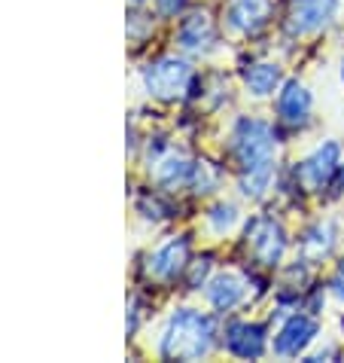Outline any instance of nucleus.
Here are the masks:
<instances>
[{
	"label": "nucleus",
	"mask_w": 344,
	"mask_h": 363,
	"mask_svg": "<svg viewBox=\"0 0 344 363\" xmlns=\"http://www.w3.org/2000/svg\"><path fill=\"white\" fill-rule=\"evenodd\" d=\"M247 250L262 266H277L287 250V232L275 217H253L247 223Z\"/></svg>",
	"instance_id": "39448f33"
},
{
	"label": "nucleus",
	"mask_w": 344,
	"mask_h": 363,
	"mask_svg": "<svg viewBox=\"0 0 344 363\" xmlns=\"http://www.w3.org/2000/svg\"><path fill=\"white\" fill-rule=\"evenodd\" d=\"M275 0H229L226 22L238 34H256L268 25Z\"/></svg>",
	"instance_id": "1a4fd4ad"
},
{
	"label": "nucleus",
	"mask_w": 344,
	"mask_h": 363,
	"mask_svg": "<svg viewBox=\"0 0 344 363\" xmlns=\"http://www.w3.org/2000/svg\"><path fill=\"white\" fill-rule=\"evenodd\" d=\"M341 83H344V62H341Z\"/></svg>",
	"instance_id": "5701e85b"
},
{
	"label": "nucleus",
	"mask_w": 344,
	"mask_h": 363,
	"mask_svg": "<svg viewBox=\"0 0 344 363\" xmlns=\"http://www.w3.org/2000/svg\"><path fill=\"white\" fill-rule=\"evenodd\" d=\"M231 156L241 165V171L250 168H262V165H275V153H277V135L275 128L262 119H238L235 132H231Z\"/></svg>",
	"instance_id": "f03ea898"
},
{
	"label": "nucleus",
	"mask_w": 344,
	"mask_h": 363,
	"mask_svg": "<svg viewBox=\"0 0 344 363\" xmlns=\"http://www.w3.org/2000/svg\"><path fill=\"white\" fill-rule=\"evenodd\" d=\"M271 177H275V165H262V168L241 171V193L250 196V199L265 196V189L271 186Z\"/></svg>",
	"instance_id": "f3484780"
},
{
	"label": "nucleus",
	"mask_w": 344,
	"mask_h": 363,
	"mask_svg": "<svg viewBox=\"0 0 344 363\" xmlns=\"http://www.w3.org/2000/svg\"><path fill=\"white\" fill-rule=\"evenodd\" d=\"M329 287H332V296H336V299H341V302H344V259L338 263L336 275H332V281H329Z\"/></svg>",
	"instance_id": "aec40b11"
},
{
	"label": "nucleus",
	"mask_w": 344,
	"mask_h": 363,
	"mask_svg": "<svg viewBox=\"0 0 344 363\" xmlns=\"http://www.w3.org/2000/svg\"><path fill=\"white\" fill-rule=\"evenodd\" d=\"M311 107H314V101H311V92L305 86L296 83V79L283 83L280 95H277V116H280V123L296 125V128L305 125L311 119Z\"/></svg>",
	"instance_id": "9b49d317"
},
{
	"label": "nucleus",
	"mask_w": 344,
	"mask_h": 363,
	"mask_svg": "<svg viewBox=\"0 0 344 363\" xmlns=\"http://www.w3.org/2000/svg\"><path fill=\"white\" fill-rule=\"evenodd\" d=\"M207 220L217 232H226V229H231L238 223V211H235V205H217V208H210Z\"/></svg>",
	"instance_id": "6ab92c4d"
},
{
	"label": "nucleus",
	"mask_w": 344,
	"mask_h": 363,
	"mask_svg": "<svg viewBox=\"0 0 344 363\" xmlns=\"http://www.w3.org/2000/svg\"><path fill=\"white\" fill-rule=\"evenodd\" d=\"M189 83H192V67H189V62H183V58H177V55L159 58L156 65L144 67V89H147V95H153V98L174 101L186 92Z\"/></svg>",
	"instance_id": "7ed1b4c3"
},
{
	"label": "nucleus",
	"mask_w": 344,
	"mask_h": 363,
	"mask_svg": "<svg viewBox=\"0 0 344 363\" xmlns=\"http://www.w3.org/2000/svg\"><path fill=\"white\" fill-rule=\"evenodd\" d=\"M226 351L241 360H256L265 354V327L247 324V320H231L226 327Z\"/></svg>",
	"instance_id": "9d476101"
},
{
	"label": "nucleus",
	"mask_w": 344,
	"mask_h": 363,
	"mask_svg": "<svg viewBox=\"0 0 344 363\" xmlns=\"http://www.w3.org/2000/svg\"><path fill=\"white\" fill-rule=\"evenodd\" d=\"M341 327H344V320H341Z\"/></svg>",
	"instance_id": "393cba45"
},
{
	"label": "nucleus",
	"mask_w": 344,
	"mask_h": 363,
	"mask_svg": "<svg viewBox=\"0 0 344 363\" xmlns=\"http://www.w3.org/2000/svg\"><path fill=\"white\" fill-rule=\"evenodd\" d=\"M186 266H189V238L177 235V238L165 241L159 250L149 254L147 272L153 278H159V281H174Z\"/></svg>",
	"instance_id": "6e6552de"
},
{
	"label": "nucleus",
	"mask_w": 344,
	"mask_h": 363,
	"mask_svg": "<svg viewBox=\"0 0 344 363\" xmlns=\"http://www.w3.org/2000/svg\"><path fill=\"white\" fill-rule=\"evenodd\" d=\"M131 4H144V0H131Z\"/></svg>",
	"instance_id": "b1692460"
},
{
	"label": "nucleus",
	"mask_w": 344,
	"mask_h": 363,
	"mask_svg": "<svg viewBox=\"0 0 344 363\" xmlns=\"http://www.w3.org/2000/svg\"><path fill=\"white\" fill-rule=\"evenodd\" d=\"M177 40H180V46L183 49H189V52H207V49L214 46V40H217L210 16L207 13L186 16L183 25H180V31H177Z\"/></svg>",
	"instance_id": "f8f14e48"
},
{
	"label": "nucleus",
	"mask_w": 344,
	"mask_h": 363,
	"mask_svg": "<svg viewBox=\"0 0 344 363\" xmlns=\"http://www.w3.org/2000/svg\"><path fill=\"white\" fill-rule=\"evenodd\" d=\"M338 13V0H292L287 16V31L292 37H308L323 31Z\"/></svg>",
	"instance_id": "423d86ee"
},
{
	"label": "nucleus",
	"mask_w": 344,
	"mask_h": 363,
	"mask_svg": "<svg viewBox=\"0 0 344 363\" xmlns=\"http://www.w3.org/2000/svg\"><path fill=\"white\" fill-rule=\"evenodd\" d=\"M207 269H210V263L205 259V266H195V272H192V287H198V281L205 284V275H207Z\"/></svg>",
	"instance_id": "4be33fe9"
},
{
	"label": "nucleus",
	"mask_w": 344,
	"mask_h": 363,
	"mask_svg": "<svg viewBox=\"0 0 344 363\" xmlns=\"http://www.w3.org/2000/svg\"><path fill=\"white\" fill-rule=\"evenodd\" d=\"M217 180L219 174L214 168H210L207 162H198V165H192V174H189V184L192 189L201 196V193H210V189H217Z\"/></svg>",
	"instance_id": "a211bd4d"
},
{
	"label": "nucleus",
	"mask_w": 344,
	"mask_h": 363,
	"mask_svg": "<svg viewBox=\"0 0 344 363\" xmlns=\"http://www.w3.org/2000/svg\"><path fill=\"white\" fill-rule=\"evenodd\" d=\"M207 299L217 311H231L244 299V284H241V278H235V275H217L207 284Z\"/></svg>",
	"instance_id": "4468645a"
},
{
	"label": "nucleus",
	"mask_w": 344,
	"mask_h": 363,
	"mask_svg": "<svg viewBox=\"0 0 344 363\" xmlns=\"http://www.w3.org/2000/svg\"><path fill=\"white\" fill-rule=\"evenodd\" d=\"M214 320L198 308H177L161 330L159 354L165 360H201L214 348Z\"/></svg>",
	"instance_id": "f257e3e1"
},
{
	"label": "nucleus",
	"mask_w": 344,
	"mask_h": 363,
	"mask_svg": "<svg viewBox=\"0 0 344 363\" xmlns=\"http://www.w3.org/2000/svg\"><path fill=\"white\" fill-rule=\"evenodd\" d=\"M317 320L311 315H289L275 336V354L280 357H299L314 339H317Z\"/></svg>",
	"instance_id": "0eeeda50"
},
{
	"label": "nucleus",
	"mask_w": 344,
	"mask_h": 363,
	"mask_svg": "<svg viewBox=\"0 0 344 363\" xmlns=\"http://www.w3.org/2000/svg\"><path fill=\"white\" fill-rule=\"evenodd\" d=\"M189 174H192V162L183 156H168L156 165V180L161 186H180V184H189Z\"/></svg>",
	"instance_id": "dca6fc26"
},
{
	"label": "nucleus",
	"mask_w": 344,
	"mask_h": 363,
	"mask_svg": "<svg viewBox=\"0 0 344 363\" xmlns=\"http://www.w3.org/2000/svg\"><path fill=\"white\" fill-rule=\"evenodd\" d=\"M338 171H341V147L336 140H326V144H320L296 165V180L308 193H320Z\"/></svg>",
	"instance_id": "20e7f679"
},
{
	"label": "nucleus",
	"mask_w": 344,
	"mask_h": 363,
	"mask_svg": "<svg viewBox=\"0 0 344 363\" xmlns=\"http://www.w3.org/2000/svg\"><path fill=\"white\" fill-rule=\"evenodd\" d=\"M244 86L250 95L256 98H268L277 92L280 86V67L271 65V62H259V65H250L244 70Z\"/></svg>",
	"instance_id": "2eb2a0df"
},
{
	"label": "nucleus",
	"mask_w": 344,
	"mask_h": 363,
	"mask_svg": "<svg viewBox=\"0 0 344 363\" xmlns=\"http://www.w3.org/2000/svg\"><path fill=\"white\" fill-rule=\"evenodd\" d=\"M332 247H336V226L332 223H314L305 235H302V263H320L323 257L332 254Z\"/></svg>",
	"instance_id": "ddd939ff"
},
{
	"label": "nucleus",
	"mask_w": 344,
	"mask_h": 363,
	"mask_svg": "<svg viewBox=\"0 0 344 363\" xmlns=\"http://www.w3.org/2000/svg\"><path fill=\"white\" fill-rule=\"evenodd\" d=\"M186 0H159V13L161 16H177L180 9H183Z\"/></svg>",
	"instance_id": "412c9836"
}]
</instances>
